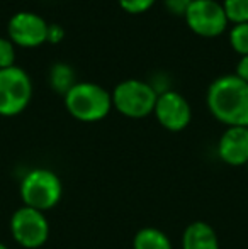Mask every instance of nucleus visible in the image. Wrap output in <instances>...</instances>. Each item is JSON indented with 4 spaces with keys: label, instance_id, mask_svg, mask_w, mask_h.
I'll use <instances>...</instances> for the list:
<instances>
[{
    "label": "nucleus",
    "instance_id": "10",
    "mask_svg": "<svg viewBox=\"0 0 248 249\" xmlns=\"http://www.w3.org/2000/svg\"><path fill=\"white\" fill-rule=\"evenodd\" d=\"M218 156L229 166H247L248 127H226L218 142Z\"/></svg>",
    "mask_w": 248,
    "mask_h": 249
},
{
    "label": "nucleus",
    "instance_id": "9",
    "mask_svg": "<svg viewBox=\"0 0 248 249\" xmlns=\"http://www.w3.org/2000/svg\"><path fill=\"white\" fill-rule=\"evenodd\" d=\"M7 33H9V39L17 46L36 48L46 43L48 22L39 14L20 10L10 17Z\"/></svg>",
    "mask_w": 248,
    "mask_h": 249
},
{
    "label": "nucleus",
    "instance_id": "20",
    "mask_svg": "<svg viewBox=\"0 0 248 249\" xmlns=\"http://www.w3.org/2000/svg\"><path fill=\"white\" fill-rule=\"evenodd\" d=\"M236 76H240L242 80H245L248 83V54L242 56L238 61V65H236Z\"/></svg>",
    "mask_w": 248,
    "mask_h": 249
},
{
    "label": "nucleus",
    "instance_id": "22",
    "mask_svg": "<svg viewBox=\"0 0 248 249\" xmlns=\"http://www.w3.org/2000/svg\"><path fill=\"white\" fill-rule=\"evenodd\" d=\"M247 171H248V163H247Z\"/></svg>",
    "mask_w": 248,
    "mask_h": 249
},
{
    "label": "nucleus",
    "instance_id": "16",
    "mask_svg": "<svg viewBox=\"0 0 248 249\" xmlns=\"http://www.w3.org/2000/svg\"><path fill=\"white\" fill-rule=\"evenodd\" d=\"M16 63V44L9 37L0 36V70L10 68Z\"/></svg>",
    "mask_w": 248,
    "mask_h": 249
},
{
    "label": "nucleus",
    "instance_id": "5",
    "mask_svg": "<svg viewBox=\"0 0 248 249\" xmlns=\"http://www.w3.org/2000/svg\"><path fill=\"white\" fill-rule=\"evenodd\" d=\"M33 99L31 76L19 66L0 70V115L12 117L26 110Z\"/></svg>",
    "mask_w": 248,
    "mask_h": 249
},
{
    "label": "nucleus",
    "instance_id": "14",
    "mask_svg": "<svg viewBox=\"0 0 248 249\" xmlns=\"http://www.w3.org/2000/svg\"><path fill=\"white\" fill-rule=\"evenodd\" d=\"M226 17L233 24L248 22V0H225L223 2Z\"/></svg>",
    "mask_w": 248,
    "mask_h": 249
},
{
    "label": "nucleus",
    "instance_id": "4",
    "mask_svg": "<svg viewBox=\"0 0 248 249\" xmlns=\"http://www.w3.org/2000/svg\"><path fill=\"white\" fill-rule=\"evenodd\" d=\"M111 97L113 107H116L117 112L131 119H143L153 114L158 92L150 82L128 78L114 87Z\"/></svg>",
    "mask_w": 248,
    "mask_h": 249
},
{
    "label": "nucleus",
    "instance_id": "11",
    "mask_svg": "<svg viewBox=\"0 0 248 249\" xmlns=\"http://www.w3.org/2000/svg\"><path fill=\"white\" fill-rule=\"evenodd\" d=\"M182 249H219L218 234L208 222L195 220L184 231Z\"/></svg>",
    "mask_w": 248,
    "mask_h": 249
},
{
    "label": "nucleus",
    "instance_id": "19",
    "mask_svg": "<svg viewBox=\"0 0 248 249\" xmlns=\"http://www.w3.org/2000/svg\"><path fill=\"white\" fill-rule=\"evenodd\" d=\"M65 37V31L60 24H48V36H46V41L48 43H60V41Z\"/></svg>",
    "mask_w": 248,
    "mask_h": 249
},
{
    "label": "nucleus",
    "instance_id": "1",
    "mask_svg": "<svg viewBox=\"0 0 248 249\" xmlns=\"http://www.w3.org/2000/svg\"><path fill=\"white\" fill-rule=\"evenodd\" d=\"M211 114L228 127H248V83L236 75H223L208 89Z\"/></svg>",
    "mask_w": 248,
    "mask_h": 249
},
{
    "label": "nucleus",
    "instance_id": "21",
    "mask_svg": "<svg viewBox=\"0 0 248 249\" xmlns=\"http://www.w3.org/2000/svg\"><path fill=\"white\" fill-rule=\"evenodd\" d=\"M0 249H10V248H9V246H5L3 243H0Z\"/></svg>",
    "mask_w": 248,
    "mask_h": 249
},
{
    "label": "nucleus",
    "instance_id": "3",
    "mask_svg": "<svg viewBox=\"0 0 248 249\" xmlns=\"http://www.w3.org/2000/svg\"><path fill=\"white\" fill-rule=\"evenodd\" d=\"M63 195L61 180L48 168H34L20 181V198L31 209L48 212L57 207Z\"/></svg>",
    "mask_w": 248,
    "mask_h": 249
},
{
    "label": "nucleus",
    "instance_id": "15",
    "mask_svg": "<svg viewBox=\"0 0 248 249\" xmlns=\"http://www.w3.org/2000/svg\"><path fill=\"white\" fill-rule=\"evenodd\" d=\"M229 44L242 56L248 54V22L235 24L229 31Z\"/></svg>",
    "mask_w": 248,
    "mask_h": 249
},
{
    "label": "nucleus",
    "instance_id": "8",
    "mask_svg": "<svg viewBox=\"0 0 248 249\" xmlns=\"http://www.w3.org/2000/svg\"><path fill=\"white\" fill-rule=\"evenodd\" d=\"M153 114L162 127H165L167 131L179 132L191 124L192 108L182 93L175 90H163L162 93H158Z\"/></svg>",
    "mask_w": 248,
    "mask_h": 249
},
{
    "label": "nucleus",
    "instance_id": "17",
    "mask_svg": "<svg viewBox=\"0 0 248 249\" xmlns=\"http://www.w3.org/2000/svg\"><path fill=\"white\" fill-rule=\"evenodd\" d=\"M156 0H119V5L129 14H141L146 12Z\"/></svg>",
    "mask_w": 248,
    "mask_h": 249
},
{
    "label": "nucleus",
    "instance_id": "18",
    "mask_svg": "<svg viewBox=\"0 0 248 249\" xmlns=\"http://www.w3.org/2000/svg\"><path fill=\"white\" fill-rule=\"evenodd\" d=\"M191 2L192 0H165V5L175 16H184L187 7L191 5Z\"/></svg>",
    "mask_w": 248,
    "mask_h": 249
},
{
    "label": "nucleus",
    "instance_id": "6",
    "mask_svg": "<svg viewBox=\"0 0 248 249\" xmlns=\"http://www.w3.org/2000/svg\"><path fill=\"white\" fill-rule=\"evenodd\" d=\"M10 234L19 246L26 249L43 248L50 237L46 213L26 205L20 207L10 217Z\"/></svg>",
    "mask_w": 248,
    "mask_h": 249
},
{
    "label": "nucleus",
    "instance_id": "7",
    "mask_svg": "<svg viewBox=\"0 0 248 249\" xmlns=\"http://www.w3.org/2000/svg\"><path fill=\"white\" fill-rule=\"evenodd\" d=\"M184 17L187 26L204 37L219 36L229 22L225 7L218 0H192Z\"/></svg>",
    "mask_w": 248,
    "mask_h": 249
},
{
    "label": "nucleus",
    "instance_id": "13",
    "mask_svg": "<svg viewBox=\"0 0 248 249\" xmlns=\"http://www.w3.org/2000/svg\"><path fill=\"white\" fill-rule=\"evenodd\" d=\"M75 83V71L68 63H53L50 68V85L55 92L65 95Z\"/></svg>",
    "mask_w": 248,
    "mask_h": 249
},
{
    "label": "nucleus",
    "instance_id": "12",
    "mask_svg": "<svg viewBox=\"0 0 248 249\" xmlns=\"http://www.w3.org/2000/svg\"><path fill=\"white\" fill-rule=\"evenodd\" d=\"M133 249H173L169 236L156 227H143L133 239Z\"/></svg>",
    "mask_w": 248,
    "mask_h": 249
},
{
    "label": "nucleus",
    "instance_id": "2",
    "mask_svg": "<svg viewBox=\"0 0 248 249\" xmlns=\"http://www.w3.org/2000/svg\"><path fill=\"white\" fill-rule=\"evenodd\" d=\"M63 99L70 115L82 122L102 121L113 108L111 92L92 82H76Z\"/></svg>",
    "mask_w": 248,
    "mask_h": 249
}]
</instances>
